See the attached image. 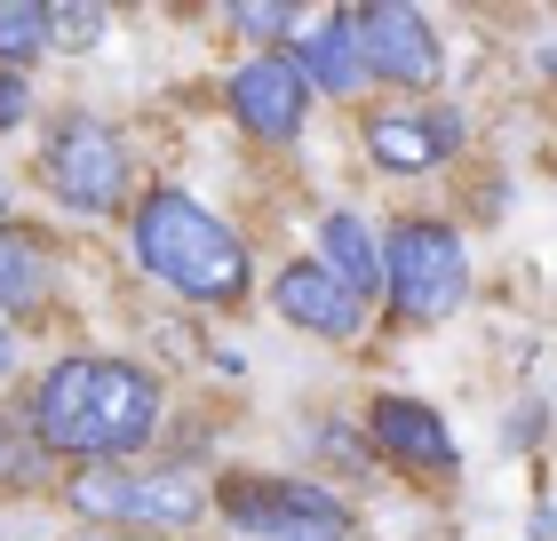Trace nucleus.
Returning <instances> with one entry per match:
<instances>
[{
  "label": "nucleus",
  "mask_w": 557,
  "mask_h": 541,
  "mask_svg": "<svg viewBox=\"0 0 557 541\" xmlns=\"http://www.w3.org/2000/svg\"><path fill=\"white\" fill-rule=\"evenodd\" d=\"M374 446L398 454V462H454V438L422 398H383L374 406Z\"/></svg>",
  "instance_id": "f8f14e48"
},
{
  "label": "nucleus",
  "mask_w": 557,
  "mask_h": 541,
  "mask_svg": "<svg viewBox=\"0 0 557 541\" xmlns=\"http://www.w3.org/2000/svg\"><path fill=\"white\" fill-rule=\"evenodd\" d=\"M383 279H391V303L407 319H446L470 287L462 239H454L446 223H398L383 239Z\"/></svg>",
  "instance_id": "7ed1b4c3"
},
{
  "label": "nucleus",
  "mask_w": 557,
  "mask_h": 541,
  "mask_svg": "<svg viewBox=\"0 0 557 541\" xmlns=\"http://www.w3.org/2000/svg\"><path fill=\"white\" fill-rule=\"evenodd\" d=\"M232 518L263 541H335L343 533V502L326 485H232Z\"/></svg>",
  "instance_id": "0eeeda50"
},
{
  "label": "nucleus",
  "mask_w": 557,
  "mask_h": 541,
  "mask_svg": "<svg viewBox=\"0 0 557 541\" xmlns=\"http://www.w3.org/2000/svg\"><path fill=\"white\" fill-rule=\"evenodd\" d=\"M48 40H57L48 9H33V0H0V72H16V64L48 57Z\"/></svg>",
  "instance_id": "2eb2a0df"
},
{
  "label": "nucleus",
  "mask_w": 557,
  "mask_h": 541,
  "mask_svg": "<svg viewBox=\"0 0 557 541\" xmlns=\"http://www.w3.org/2000/svg\"><path fill=\"white\" fill-rule=\"evenodd\" d=\"M72 509L88 518H120V526H151V533H175L191 526L208 494H199L191 470H151V478H120V470H72Z\"/></svg>",
  "instance_id": "20e7f679"
},
{
  "label": "nucleus",
  "mask_w": 557,
  "mask_h": 541,
  "mask_svg": "<svg viewBox=\"0 0 557 541\" xmlns=\"http://www.w3.org/2000/svg\"><path fill=\"white\" fill-rule=\"evenodd\" d=\"M454 144H462V112H383V120H367V151L398 175L438 168Z\"/></svg>",
  "instance_id": "1a4fd4ad"
},
{
  "label": "nucleus",
  "mask_w": 557,
  "mask_h": 541,
  "mask_svg": "<svg viewBox=\"0 0 557 541\" xmlns=\"http://www.w3.org/2000/svg\"><path fill=\"white\" fill-rule=\"evenodd\" d=\"M0 208H9V175H0Z\"/></svg>",
  "instance_id": "412c9836"
},
{
  "label": "nucleus",
  "mask_w": 557,
  "mask_h": 541,
  "mask_svg": "<svg viewBox=\"0 0 557 541\" xmlns=\"http://www.w3.org/2000/svg\"><path fill=\"white\" fill-rule=\"evenodd\" d=\"M295 72L326 96H350L367 81V57H359V16H295Z\"/></svg>",
  "instance_id": "9b49d317"
},
{
  "label": "nucleus",
  "mask_w": 557,
  "mask_h": 541,
  "mask_svg": "<svg viewBox=\"0 0 557 541\" xmlns=\"http://www.w3.org/2000/svg\"><path fill=\"white\" fill-rule=\"evenodd\" d=\"M271 303L287 311L302 334H359V295L343 287L326 263H295V271H278V287H271Z\"/></svg>",
  "instance_id": "9d476101"
},
{
  "label": "nucleus",
  "mask_w": 557,
  "mask_h": 541,
  "mask_svg": "<svg viewBox=\"0 0 557 541\" xmlns=\"http://www.w3.org/2000/svg\"><path fill=\"white\" fill-rule=\"evenodd\" d=\"M48 184L72 216H104L120 208V192H128V151H120L112 127L96 120H64L57 136H48Z\"/></svg>",
  "instance_id": "39448f33"
},
{
  "label": "nucleus",
  "mask_w": 557,
  "mask_h": 541,
  "mask_svg": "<svg viewBox=\"0 0 557 541\" xmlns=\"http://www.w3.org/2000/svg\"><path fill=\"white\" fill-rule=\"evenodd\" d=\"M319 247H326L319 263L335 271V279H343V287L359 295V303H367L374 287H383V239H374V231H367L359 216H326V231H319Z\"/></svg>",
  "instance_id": "ddd939ff"
},
{
  "label": "nucleus",
  "mask_w": 557,
  "mask_h": 541,
  "mask_svg": "<svg viewBox=\"0 0 557 541\" xmlns=\"http://www.w3.org/2000/svg\"><path fill=\"white\" fill-rule=\"evenodd\" d=\"M16 367V334H9V319H0V374Z\"/></svg>",
  "instance_id": "6ab92c4d"
},
{
  "label": "nucleus",
  "mask_w": 557,
  "mask_h": 541,
  "mask_svg": "<svg viewBox=\"0 0 557 541\" xmlns=\"http://www.w3.org/2000/svg\"><path fill=\"white\" fill-rule=\"evenodd\" d=\"M136 263L151 279H168L191 303H232L247 295V247L232 239V223L208 216L191 192H151L136 208Z\"/></svg>",
  "instance_id": "f03ea898"
},
{
  "label": "nucleus",
  "mask_w": 557,
  "mask_h": 541,
  "mask_svg": "<svg viewBox=\"0 0 557 541\" xmlns=\"http://www.w3.org/2000/svg\"><path fill=\"white\" fill-rule=\"evenodd\" d=\"M48 24H57V40H96V9H48Z\"/></svg>",
  "instance_id": "dca6fc26"
},
{
  "label": "nucleus",
  "mask_w": 557,
  "mask_h": 541,
  "mask_svg": "<svg viewBox=\"0 0 557 541\" xmlns=\"http://www.w3.org/2000/svg\"><path fill=\"white\" fill-rule=\"evenodd\" d=\"M48 295V255L33 231H0V311H33Z\"/></svg>",
  "instance_id": "4468645a"
},
{
  "label": "nucleus",
  "mask_w": 557,
  "mask_h": 541,
  "mask_svg": "<svg viewBox=\"0 0 557 541\" xmlns=\"http://www.w3.org/2000/svg\"><path fill=\"white\" fill-rule=\"evenodd\" d=\"M0 478H24V446L9 438V422H0Z\"/></svg>",
  "instance_id": "a211bd4d"
},
{
  "label": "nucleus",
  "mask_w": 557,
  "mask_h": 541,
  "mask_svg": "<svg viewBox=\"0 0 557 541\" xmlns=\"http://www.w3.org/2000/svg\"><path fill=\"white\" fill-rule=\"evenodd\" d=\"M542 57H549V72H557V40H549V48H542Z\"/></svg>",
  "instance_id": "aec40b11"
},
{
  "label": "nucleus",
  "mask_w": 557,
  "mask_h": 541,
  "mask_svg": "<svg viewBox=\"0 0 557 541\" xmlns=\"http://www.w3.org/2000/svg\"><path fill=\"white\" fill-rule=\"evenodd\" d=\"M302 112H311V81L295 72V57H247L232 72V120L247 127V136H271V144H287Z\"/></svg>",
  "instance_id": "6e6552de"
},
{
  "label": "nucleus",
  "mask_w": 557,
  "mask_h": 541,
  "mask_svg": "<svg viewBox=\"0 0 557 541\" xmlns=\"http://www.w3.org/2000/svg\"><path fill=\"white\" fill-rule=\"evenodd\" d=\"M350 16H359V57H367V72H383V81H398V88H430V81H438L446 48H438V33H430L422 9L383 0V9H350Z\"/></svg>",
  "instance_id": "423d86ee"
},
{
  "label": "nucleus",
  "mask_w": 557,
  "mask_h": 541,
  "mask_svg": "<svg viewBox=\"0 0 557 541\" xmlns=\"http://www.w3.org/2000/svg\"><path fill=\"white\" fill-rule=\"evenodd\" d=\"M24 112H33V96H24V81H16V72H0V127H16Z\"/></svg>",
  "instance_id": "f3484780"
},
{
  "label": "nucleus",
  "mask_w": 557,
  "mask_h": 541,
  "mask_svg": "<svg viewBox=\"0 0 557 541\" xmlns=\"http://www.w3.org/2000/svg\"><path fill=\"white\" fill-rule=\"evenodd\" d=\"M33 430L48 454L120 462L160 430V382L128 358H57L33 391Z\"/></svg>",
  "instance_id": "f257e3e1"
}]
</instances>
